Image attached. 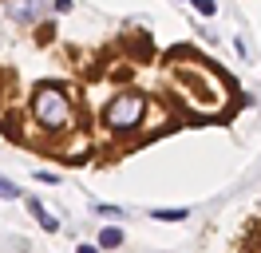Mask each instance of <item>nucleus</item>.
Instances as JSON below:
<instances>
[{
  "label": "nucleus",
  "mask_w": 261,
  "mask_h": 253,
  "mask_svg": "<svg viewBox=\"0 0 261 253\" xmlns=\"http://www.w3.org/2000/svg\"><path fill=\"white\" fill-rule=\"evenodd\" d=\"M174 79H178V95L182 103L202 115V119H214L222 115L229 103V87L226 79L214 71L206 60H186V56H174Z\"/></svg>",
  "instance_id": "nucleus-1"
},
{
  "label": "nucleus",
  "mask_w": 261,
  "mask_h": 253,
  "mask_svg": "<svg viewBox=\"0 0 261 253\" xmlns=\"http://www.w3.org/2000/svg\"><path fill=\"white\" fill-rule=\"evenodd\" d=\"M28 115L44 135H80V107H75V91L60 83V79H44L36 83L28 95Z\"/></svg>",
  "instance_id": "nucleus-2"
},
{
  "label": "nucleus",
  "mask_w": 261,
  "mask_h": 253,
  "mask_svg": "<svg viewBox=\"0 0 261 253\" xmlns=\"http://www.w3.org/2000/svg\"><path fill=\"white\" fill-rule=\"evenodd\" d=\"M147 111H150L147 91L123 87V91H115L111 99H107V107H103V131L115 135V139H127V135H135V131L143 127Z\"/></svg>",
  "instance_id": "nucleus-3"
},
{
  "label": "nucleus",
  "mask_w": 261,
  "mask_h": 253,
  "mask_svg": "<svg viewBox=\"0 0 261 253\" xmlns=\"http://www.w3.org/2000/svg\"><path fill=\"white\" fill-rule=\"evenodd\" d=\"M4 12H8V20H16L24 28H36L51 12V0H4Z\"/></svg>",
  "instance_id": "nucleus-4"
},
{
  "label": "nucleus",
  "mask_w": 261,
  "mask_h": 253,
  "mask_svg": "<svg viewBox=\"0 0 261 253\" xmlns=\"http://www.w3.org/2000/svg\"><path fill=\"white\" fill-rule=\"evenodd\" d=\"M24 206H28V214H32L36 221H40V230H44V234H60V218H56V214H48V210H44V202H40V198H24Z\"/></svg>",
  "instance_id": "nucleus-5"
},
{
  "label": "nucleus",
  "mask_w": 261,
  "mask_h": 253,
  "mask_svg": "<svg viewBox=\"0 0 261 253\" xmlns=\"http://www.w3.org/2000/svg\"><path fill=\"white\" fill-rule=\"evenodd\" d=\"M123 241H127V234H123L119 225H103V230H99V241H95V245L107 253V249H119Z\"/></svg>",
  "instance_id": "nucleus-6"
},
{
  "label": "nucleus",
  "mask_w": 261,
  "mask_h": 253,
  "mask_svg": "<svg viewBox=\"0 0 261 253\" xmlns=\"http://www.w3.org/2000/svg\"><path fill=\"white\" fill-rule=\"evenodd\" d=\"M150 218H154V221H182V218H190V210H186V206H174V210H150Z\"/></svg>",
  "instance_id": "nucleus-7"
},
{
  "label": "nucleus",
  "mask_w": 261,
  "mask_h": 253,
  "mask_svg": "<svg viewBox=\"0 0 261 253\" xmlns=\"http://www.w3.org/2000/svg\"><path fill=\"white\" fill-rule=\"evenodd\" d=\"M0 198H4V202H16V198H24V190H20L12 178H4V174H0Z\"/></svg>",
  "instance_id": "nucleus-8"
},
{
  "label": "nucleus",
  "mask_w": 261,
  "mask_h": 253,
  "mask_svg": "<svg viewBox=\"0 0 261 253\" xmlns=\"http://www.w3.org/2000/svg\"><path fill=\"white\" fill-rule=\"evenodd\" d=\"M91 210H95L99 218H123V210H119V206H107V202H91Z\"/></svg>",
  "instance_id": "nucleus-9"
},
{
  "label": "nucleus",
  "mask_w": 261,
  "mask_h": 253,
  "mask_svg": "<svg viewBox=\"0 0 261 253\" xmlns=\"http://www.w3.org/2000/svg\"><path fill=\"white\" fill-rule=\"evenodd\" d=\"M190 8H198L202 16H218V0H186Z\"/></svg>",
  "instance_id": "nucleus-10"
},
{
  "label": "nucleus",
  "mask_w": 261,
  "mask_h": 253,
  "mask_svg": "<svg viewBox=\"0 0 261 253\" xmlns=\"http://www.w3.org/2000/svg\"><path fill=\"white\" fill-rule=\"evenodd\" d=\"M71 8H75V0H51V12H56V16L71 12Z\"/></svg>",
  "instance_id": "nucleus-11"
},
{
  "label": "nucleus",
  "mask_w": 261,
  "mask_h": 253,
  "mask_svg": "<svg viewBox=\"0 0 261 253\" xmlns=\"http://www.w3.org/2000/svg\"><path fill=\"white\" fill-rule=\"evenodd\" d=\"M36 178H40V182H60V174H56V170H36Z\"/></svg>",
  "instance_id": "nucleus-12"
},
{
  "label": "nucleus",
  "mask_w": 261,
  "mask_h": 253,
  "mask_svg": "<svg viewBox=\"0 0 261 253\" xmlns=\"http://www.w3.org/2000/svg\"><path fill=\"white\" fill-rule=\"evenodd\" d=\"M75 253H103V249H99V245H91V241H83V245H80Z\"/></svg>",
  "instance_id": "nucleus-13"
}]
</instances>
